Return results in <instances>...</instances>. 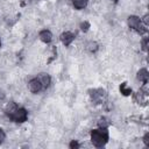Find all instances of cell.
Instances as JSON below:
<instances>
[{
    "mask_svg": "<svg viewBox=\"0 0 149 149\" xmlns=\"http://www.w3.org/2000/svg\"><path fill=\"white\" fill-rule=\"evenodd\" d=\"M72 3L77 9H83L87 6V0H72Z\"/></svg>",
    "mask_w": 149,
    "mask_h": 149,
    "instance_id": "10",
    "label": "cell"
},
{
    "mask_svg": "<svg viewBox=\"0 0 149 149\" xmlns=\"http://www.w3.org/2000/svg\"><path fill=\"white\" fill-rule=\"evenodd\" d=\"M28 88H29L30 92L37 93V92H40V91L43 88V86H42V84L40 83V80H38L37 78H35V79H31V80L28 83Z\"/></svg>",
    "mask_w": 149,
    "mask_h": 149,
    "instance_id": "3",
    "label": "cell"
},
{
    "mask_svg": "<svg viewBox=\"0 0 149 149\" xmlns=\"http://www.w3.org/2000/svg\"><path fill=\"white\" fill-rule=\"evenodd\" d=\"M142 49H143L144 51H147V49H148V38L142 40Z\"/></svg>",
    "mask_w": 149,
    "mask_h": 149,
    "instance_id": "15",
    "label": "cell"
},
{
    "mask_svg": "<svg viewBox=\"0 0 149 149\" xmlns=\"http://www.w3.org/2000/svg\"><path fill=\"white\" fill-rule=\"evenodd\" d=\"M98 125L100 128H107V126L109 125V122H107V119L106 118H101L99 121H98Z\"/></svg>",
    "mask_w": 149,
    "mask_h": 149,
    "instance_id": "13",
    "label": "cell"
},
{
    "mask_svg": "<svg viewBox=\"0 0 149 149\" xmlns=\"http://www.w3.org/2000/svg\"><path fill=\"white\" fill-rule=\"evenodd\" d=\"M79 147H80V146H79V143H78L77 141H71V142H70V148L73 149V148H79Z\"/></svg>",
    "mask_w": 149,
    "mask_h": 149,
    "instance_id": "18",
    "label": "cell"
},
{
    "mask_svg": "<svg viewBox=\"0 0 149 149\" xmlns=\"http://www.w3.org/2000/svg\"><path fill=\"white\" fill-rule=\"evenodd\" d=\"M108 141V132L106 128L94 129L91 133V142L95 147H102Z\"/></svg>",
    "mask_w": 149,
    "mask_h": 149,
    "instance_id": "1",
    "label": "cell"
},
{
    "mask_svg": "<svg viewBox=\"0 0 149 149\" xmlns=\"http://www.w3.org/2000/svg\"><path fill=\"white\" fill-rule=\"evenodd\" d=\"M16 109H17V106H16V104L13 102V101L8 102V104L6 105V107H5V112H6V114L9 115V116H12L13 113H14Z\"/></svg>",
    "mask_w": 149,
    "mask_h": 149,
    "instance_id": "9",
    "label": "cell"
},
{
    "mask_svg": "<svg viewBox=\"0 0 149 149\" xmlns=\"http://www.w3.org/2000/svg\"><path fill=\"white\" fill-rule=\"evenodd\" d=\"M109 1H112V2H116L118 0H109Z\"/></svg>",
    "mask_w": 149,
    "mask_h": 149,
    "instance_id": "21",
    "label": "cell"
},
{
    "mask_svg": "<svg viewBox=\"0 0 149 149\" xmlns=\"http://www.w3.org/2000/svg\"><path fill=\"white\" fill-rule=\"evenodd\" d=\"M120 91H121V93H122L123 95H129V94L132 93V90L128 88V87L126 86V84H122V85L120 86Z\"/></svg>",
    "mask_w": 149,
    "mask_h": 149,
    "instance_id": "12",
    "label": "cell"
},
{
    "mask_svg": "<svg viewBox=\"0 0 149 149\" xmlns=\"http://www.w3.org/2000/svg\"><path fill=\"white\" fill-rule=\"evenodd\" d=\"M143 142L147 147H149V133H147L144 136H143Z\"/></svg>",
    "mask_w": 149,
    "mask_h": 149,
    "instance_id": "16",
    "label": "cell"
},
{
    "mask_svg": "<svg viewBox=\"0 0 149 149\" xmlns=\"http://www.w3.org/2000/svg\"><path fill=\"white\" fill-rule=\"evenodd\" d=\"M37 79L40 80V83L42 84V86H43V87H48V86L50 85V81H51L50 76H49L48 73H44V72L40 73V74H38V77H37Z\"/></svg>",
    "mask_w": 149,
    "mask_h": 149,
    "instance_id": "6",
    "label": "cell"
},
{
    "mask_svg": "<svg viewBox=\"0 0 149 149\" xmlns=\"http://www.w3.org/2000/svg\"><path fill=\"white\" fill-rule=\"evenodd\" d=\"M38 37H40V40H41L42 42L49 43V42H51V40H52V34H51L50 30H42V31H40Z\"/></svg>",
    "mask_w": 149,
    "mask_h": 149,
    "instance_id": "5",
    "label": "cell"
},
{
    "mask_svg": "<svg viewBox=\"0 0 149 149\" xmlns=\"http://www.w3.org/2000/svg\"><path fill=\"white\" fill-rule=\"evenodd\" d=\"M140 23H141V20H140V17H139V16L130 15V16L128 17V26H129L130 28L136 29V28H137V26H139Z\"/></svg>",
    "mask_w": 149,
    "mask_h": 149,
    "instance_id": "7",
    "label": "cell"
},
{
    "mask_svg": "<svg viewBox=\"0 0 149 149\" xmlns=\"http://www.w3.org/2000/svg\"><path fill=\"white\" fill-rule=\"evenodd\" d=\"M3 98H5V93H3L2 90H0V100H2Z\"/></svg>",
    "mask_w": 149,
    "mask_h": 149,
    "instance_id": "19",
    "label": "cell"
},
{
    "mask_svg": "<svg viewBox=\"0 0 149 149\" xmlns=\"http://www.w3.org/2000/svg\"><path fill=\"white\" fill-rule=\"evenodd\" d=\"M0 47H1V41H0Z\"/></svg>",
    "mask_w": 149,
    "mask_h": 149,
    "instance_id": "22",
    "label": "cell"
},
{
    "mask_svg": "<svg viewBox=\"0 0 149 149\" xmlns=\"http://www.w3.org/2000/svg\"><path fill=\"white\" fill-rule=\"evenodd\" d=\"M148 78H149V73H148L147 69H141V70L137 72V79L141 80V81H143L144 84H147Z\"/></svg>",
    "mask_w": 149,
    "mask_h": 149,
    "instance_id": "8",
    "label": "cell"
},
{
    "mask_svg": "<svg viewBox=\"0 0 149 149\" xmlns=\"http://www.w3.org/2000/svg\"><path fill=\"white\" fill-rule=\"evenodd\" d=\"M27 116H28V114H27V111H26L24 108H17V109L13 113V115L9 116V118H10L13 121L17 122V123H22V122H24V121L27 120Z\"/></svg>",
    "mask_w": 149,
    "mask_h": 149,
    "instance_id": "2",
    "label": "cell"
},
{
    "mask_svg": "<svg viewBox=\"0 0 149 149\" xmlns=\"http://www.w3.org/2000/svg\"><path fill=\"white\" fill-rule=\"evenodd\" d=\"M61 42L64 44V45H70L71 43H72V41L74 40V35L72 34V33H70V31H65V33H63L62 35H61Z\"/></svg>",
    "mask_w": 149,
    "mask_h": 149,
    "instance_id": "4",
    "label": "cell"
},
{
    "mask_svg": "<svg viewBox=\"0 0 149 149\" xmlns=\"http://www.w3.org/2000/svg\"><path fill=\"white\" fill-rule=\"evenodd\" d=\"M144 22H146V24H148V15L144 16Z\"/></svg>",
    "mask_w": 149,
    "mask_h": 149,
    "instance_id": "20",
    "label": "cell"
},
{
    "mask_svg": "<svg viewBox=\"0 0 149 149\" xmlns=\"http://www.w3.org/2000/svg\"><path fill=\"white\" fill-rule=\"evenodd\" d=\"M87 50L91 51V52L97 51V50H98V44H97V42H93V41L88 42V43H87Z\"/></svg>",
    "mask_w": 149,
    "mask_h": 149,
    "instance_id": "11",
    "label": "cell"
},
{
    "mask_svg": "<svg viewBox=\"0 0 149 149\" xmlns=\"http://www.w3.org/2000/svg\"><path fill=\"white\" fill-rule=\"evenodd\" d=\"M5 139H6V134H5V132L0 128V143H2V142L5 141Z\"/></svg>",
    "mask_w": 149,
    "mask_h": 149,
    "instance_id": "17",
    "label": "cell"
},
{
    "mask_svg": "<svg viewBox=\"0 0 149 149\" xmlns=\"http://www.w3.org/2000/svg\"><path fill=\"white\" fill-rule=\"evenodd\" d=\"M88 28H90V23H88L87 21H84V22L80 23V29H81V31L86 33V31L88 30Z\"/></svg>",
    "mask_w": 149,
    "mask_h": 149,
    "instance_id": "14",
    "label": "cell"
}]
</instances>
